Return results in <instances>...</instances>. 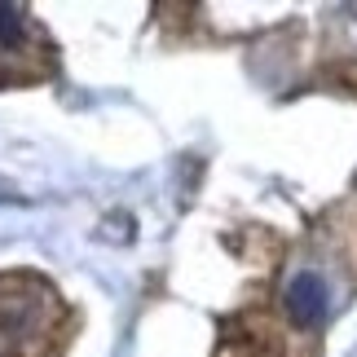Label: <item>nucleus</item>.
<instances>
[{
  "label": "nucleus",
  "instance_id": "obj_1",
  "mask_svg": "<svg viewBox=\"0 0 357 357\" xmlns=\"http://www.w3.org/2000/svg\"><path fill=\"white\" fill-rule=\"evenodd\" d=\"M326 305H331V291H326V282H322V273H296L291 282H287V309H291V318L300 326H318L326 318Z\"/></svg>",
  "mask_w": 357,
  "mask_h": 357
}]
</instances>
